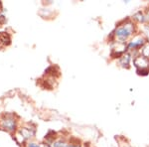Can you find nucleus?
Masks as SVG:
<instances>
[{"label": "nucleus", "instance_id": "1", "mask_svg": "<svg viewBox=\"0 0 149 147\" xmlns=\"http://www.w3.org/2000/svg\"><path fill=\"white\" fill-rule=\"evenodd\" d=\"M138 32H139V26L129 17L120 21V22L115 26V28L111 32V34L109 35V40L111 43L119 42V43H125L126 44Z\"/></svg>", "mask_w": 149, "mask_h": 147}, {"label": "nucleus", "instance_id": "2", "mask_svg": "<svg viewBox=\"0 0 149 147\" xmlns=\"http://www.w3.org/2000/svg\"><path fill=\"white\" fill-rule=\"evenodd\" d=\"M146 42H147V40H146V38L143 36V34L138 32L137 34L134 35L133 37L126 43L127 51L130 52L133 57H135L136 55H138L139 50L142 48V46L145 44Z\"/></svg>", "mask_w": 149, "mask_h": 147}, {"label": "nucleus", "instance_id": "3", "mask_svg": "<svg viewBox=\"0 0 149 147\" xmlns=\"http://www.w3.org/2000/svg\"><path fill=\"white\" fill-rule=\"evenodd\" d=\"M132 65L136 70V73L139 76H147L149 75V59L141 56V55H136L133 57Z\"/></svg>", "mask_w": 149, "mask_h": 147}, {"label": "nucleus", "instance_id": "4", "mask_svg": "<svg viewBox=\"0 0 149 147\" xmlns=\"http://www.w3.org/2000/svg\"><path fill=\"white\" fill-rule=\"evenodd\" d=\"M127 51V46L125 43L119 42H112L111 43V50H110V58L111 59H119L122 55L125 54Z\"/></svg>", "mask_w": 149, "mask_h": 147}, {"label": "nucleus", "instance_id": "5", "mask_svg": "<svg viewBox=\"0 0 149 147\" xmlns=\"http://www.w3.org/2000/svg\"><path fill=\"white\" fill-rule=\"evenodd\" d=\"M132 61H133V56L130 52H126L123 54L119 59L116 60V64L118 67L122 69H129L131 67Z\"/></svg>", "mask_w": 149, "mask_h": 147}, {"label": "nucleus", "instance_id": "6", "mask_svg": "<svg viewBox=\"0 0 149 147\" xmlns=\"http://www.w3.org/2000/svg\"><path fill=\"white\" fill-rule=\"evenodd\" d=\"M130 18L136 24H139V25H141V26L145 25V24H148L147 17H146V13L144 10H138V11L134 12L133 15H132V17H130Z\"/></svg>", "mask_w": 149, "mask_h": 147}, {"label": "nucleus", "instance_id": "7", "mask_svg": "<svg viewBox=\"0 0 149 147\" xmlns=\"http://www.w3.org/2000/svg\"><path fill=\"white\" fill-rule=\"evenodd\" d=\"M1 125L8 131H14L16 129V120L12 117H6L1 120Z\"/></svg>", "mask_w": 149, "mask_h": 147}, {"label": "nucleus", "instance_id": "8", "mask_svg": "<svg viewBox=\"0 0 149 147\" xmlns=\"http://www.w3.org/2000/svg\"><path fill=\"white\" fill-rule=\"evenodd\" d=\"M10 44V36L6 32H0V47Z\"/></svg>", "mask_w": 149, "mask_h": 147}, {"label": "nucleus", "instance_id": "9", "mask_svg": "<svg viewBox=\"0 0 149 147\" xmlns=\"http://www.w3.org/2000/svg\"><path fill=\"white\" fill-rule=\"evenodd\" d=\"M21 134L25 137V139H28V138H32L33 136L35 135V129L33 128H22L20 130Z\"/></svg>", "mask_w": 149, "mask_h": 147}, {"label": "nucleus", "instance_id": "10", "mask_svg": "<svg viewBox=\"0 0 149 147\" xmlns=\"http://www.w3.org/2000/svg\"><path fill=\"white\" fill-rule=\"evenodd\" d=\"M138 54L141 55V56H143V57H145V58H147V59H149V42L148 41L142 46V48L139 50Z\"/></svg>", "mask_w": 149, "mask_h": 147}, {"label": "nucleus", "instance_id": "11", "mask_svg": "<svg viewBox=\"0 0 149 147\" xmlns=\"http://www.w3.org/2000/svg\"><path fill=\"white\" fill-rule=\"evenodd\" d=\"M139 32H140L141 34H143L144 37L146 38V40L149 42V23L141 26V27L139 28Z\"/></svg>", "mask_w": 149, "mask_h": 147}, {"label": "nucleus", "instance_id": "12", "mask_svg": "<svg viewBox=\"0 0 149 147\" xmlns=\"http://www.w3.org/2000/svg\"><path fill=\"white\" fill-rule=\"evenodd\" d=\"M51 146L52 147H68L69 143L65 140H55L51 144Z\"/></svg>", "mask_w": 149, "mask_h": 147}, {"label": "nucleus", "instance_id": "13", "mask_svg": "<svg viewBox=\"0 0 149 147\" xmlns=\"http://www.w3.org/2000/svg\"><path fill=\"white\" fill-rule=\"evenodd\" d=\"M15 139L18 141V143H23V142L26 140V139H25V137H24V136L22 135V134H21V132H20V131H19L18 133L16 134Z\"/></svg>", "mask_w": 149, "mask_h": 147}, {"label": "nucleus", "instance_id": "14", "mask_svg": "<svg viewBox=\"0 0 149 147\" xmlns=\"http://www.w3.org/2000/svg\"><path fill=\"white\" fill-rule=\"evenodd\" d=\"M27 147H43V144L35 143V142H29L27 144Z\"/></svg>", "mask_w": 149, "mask_h": 147}, {"label": "nucleus", "instance_id": "15", "mask_svg": "<svg viewBox=\"0 0 149 147\" xmlns=\"http://www.w3.org/2000/svg\"><path fill=\"white\" fill-rule=\"evenodd\" d=\"M68 147H81V144H78V143H69Z\"/></svg>", "mask_w": 149, "mask_h": 147}, {"label": "nucleus", "instance_id": "16", "mask_svg": "<svg viewBox=\"0 0 149 147\" xmlns=\"http://www.w3.org/2000/svg\"><path fill=\"white\" fill-rule=\"evenodd\" d=\"M43 147H52L51 145H48V144H43Z\"/></svg>", "mask_w": 149, "mask_h": 147}]
</instances>
